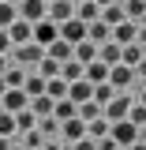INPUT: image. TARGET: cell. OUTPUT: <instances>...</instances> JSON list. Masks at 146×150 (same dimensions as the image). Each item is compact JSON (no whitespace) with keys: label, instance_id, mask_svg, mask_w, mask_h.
Returning a JSON list of instances; mask_svg holds the SVG:
<instances>
[{"label":"cell","instance_id":"cell-1","mask_svg":"<svg viewBox=\"0 0 146 150\" xmlns=\"http://www.w3.org/2000/svg\"><path fill=\"white\" fill-rule=\"evenodd\" d=\"M8 53H11V64H19V68H34L37 60L45 56V49H41L37 41H23V45H11Z\"/></svg>","mask_w":146,"mask_h":150},{"label":"cell","instance_id":"cell-2","mask_svg":"<svg viewBox=\"0 0 146 150\" xmlns=\"http://www.w3.org/2000/svg\"><path fill=\"white\" fill-rule=\"evenodd\" d=\"M128 109H131V98H128V94H120V90H116V94L109 98V101L101 105V116H105V120L112 124V120H124V116H128Z\"/></svg>","mask_w":146,"mask_h":150},{"label":"cell","instance_id":"cell-3","mask_svg":"<svg viewBox=\"0 0 146 150\" xmlns=\"http://www.w3.org/2000/svg\"><path fill=\"white\" fill-rule=\"evenodd\" d=\"M56 38H60V26H56L53 19H37L34 26H30V41H37L41 49H45L49 41H56Z\"/></svg>","mask_w":146,"mask_h":150},{"label":"cell","instance_id":"cell-4","mask_svg":"<svg viewBox=\"0 0 146 150\" xmlns=\"http://www.w3.org/2000/svg\"><path fill=\"white\" fill-rule=\"evenodd\" d=\"M60 38H64V41H68V45H75V41H83V38H86V23H83V19H64V23H60Z\"/></svg>","mask_w":146,"mask_h":150},{"label":"cell","instance_id":"cell-5","mask_svg":"<svg viewBox=\"0 0 146 150\" xmlns=\"http://www.w3.org/2000/svg\"><path fill=\"white\" fill-rule=\"evenodd\" d=\"M71 15H75V8L68 0H45V19H53L56 26H60L64 19H71Z\"/></svg>","mask_w":146,"mask_h":150},{"label":"cell","instance_id":"cell-6","mask_svg":"<svg viewBox=\"0 0 146 150\" xmlns=\"http://www.w3.org/2000/svg\"><path fill=\"white\" fill-rule=\"evenodd\" d=\"M19 19H26V23H37V19H45V0H19L15 4Z\"/></svg>","mask_w":146,"mask_h":150},{"label":"cell","instance_id":"cell-7","mask_svg":"<svg viewBox=\"0 0 146 150\" xmlns=\"http://www.w3.org/2000/svg\"><path fill=\"white\" fill-rule=\"evenodd\" d=\"M109 83H112V90H128L131 83H135V71H131L128 64H112L109 68Z\"/></svg>","mask_w":146,"mask_h":150},{"label":"cell","instance_id":"cell-8","mask_svg":"<svg viewBox=\"0 0 146 150\" xmlns=\"http://www.w3.org/2000/svg\"><path fill=\"white\" fill-rule=\"evenodd\" d=\"M83 135H86V120H79V116H68V120H60V139L75 143V139H83Z\"/></svg>","mask_w":146,"mask_h":150},{"label":"cell","instance_id":"cell-9","mask_svg":"<svg viewBox=\"0 0 146 150\" xmlns=\"http://www.w3.org/2000/svg\"><path fill=\"white\" fill-rule=\"evenodd\" d=\"M135 30H139V23H135V19H124V23L112 26V41H116V45H131V41H135Z\"/></svg>","mask_w":146,"mask_h":150},{"label":"cell","instance_id":"cell-10","mask_svg":"<svg viewBox=\"0 0 146 150\" xmlns=\"http://www.w3.org/2000/svg\"><path fill=\"white\" fill-rule=\"evenodd\" d=\"M30 26H34V23H26V19H19V15H15V23H11V26H4V30H8V41H11V45L30 41Z\"/></svg>","mask_w":146,"mask_h":150},{"label":"cell","instance_id":"cell-11","mask_svg":"<svg viewBox=\"0 0 146 150\" xmlns=\"http://www.w3.org/2000/svg\"><path fill=\"white\" fill-rule=\"evenodd\" d=\"M109 38H112V26H109V23H101V19L86 23V41H94V45H105Z\"/></svg>","mask_w":146,"mask_h":150},{"label":"cell","instance_id":"cell-12","mask_svg":"<svg viewBox=\"0 0 146 150\" xmlns=\"http://www.w3.org/2000/svg\"><path fill=\"white\" fill-rule=\"evenodd\" d=\"M90 94H94V83H90V79H71V83H68V101H75V105L86 101Z\"/></svg>","mask_w":146,"mask_h":150},{"label":"cell","instance_id":"cell-13","mask_svg":"<svg viewBox=\"0 0 146 150\" xmlns=\"http://www.w3.org/2000/svg\"><path fill=\"white\" fill-rule=\"evenodd\" d=\"M120 53H124V45H116L112 38L105 41V45H97V60H101V64H109V68H112V64H120Z\"/></svg>","mask_w":146,"mask_h":150},{"label":"cell","instance_id":"cell-14","mask_svg":"<svg viewBox=\"0 0 146 150\" xmlns=\"http://www.w3.org/2000/svg\"><path fill=\"white\" fill-rule=\"evenodd\" d=\"M71 56L79 60V64H90V60H97V45L83 38V41H75V45H71Z\"/></svg>","mask_w":146,"mask_h":150},{"label":"cell","instance_id":"cell-15","mask_svg":"<svg viewBox=\"0 0 146 150\" xmlns=\"http://www.w3.org/2000/svg\"><path fill=\"white\" fill-rule=\"evenodd\" d=\"M83 79H90V83H105V79H109V64H101V60L83 64Z\"/></svg>","mask_w":146,"mask_h":150},{"label":"cell","instance_id":"cell-16","mask_svg":"<svg viewBox=\"0 0 146 150\" xmlns=\"http://www.w3.org/2000/svg\"><path fill=\"white\" fill-rule=\"evenodd\" d=\"M34 128L41 131L45 139H60V120H56L53 112H49V116H37V124H34Z\"/></svg>","mask_w":146,"mask_h":150},{"label":"cell","instance_id":"cell-17","mask_svg":"<svg viewBox=\"0 0 146 150\" xmlns=\"http://www.w3.org/2000/svg\"><path fill=\"white\" fill-rule=\"evenodd\" d=\"M60 79H68V83H71V79H83V64H79V60H75V56H68V60H60Z\"/></svg>","mask_w":146,"mask_h":150},{"label":"cell","instance_id":"cell-18","mask_svg":"<svg viewBox=\"0 0 146 150\" xmlns=\"http://www.w3.org/2000/svg\"><path fill=\"white\" fill-rule=\"evenodd\" d=\"M4 83H8V90H11V86H23V79H26V68H19V64H11V60H8V68H4Z\"/></svg>","mask_w":146,"mask_h":150},{"label":"cell","instance_id":"cell-19","mask_svg":"<svg viewBox=\"0 0 146 150\" xmlns=\"http://www.w3.org/2000/svg\"><path fill=\"white\" fill-rule=\"evenodd\" d=\"M45 94H49L53 101H60V98H68V79H60V75H53V79H45Z\"/></svg>","mask_w":146,"mask_h":150},{"label":"cell","instance_id":"cell-20","mask_svg":"<svg viewBox=\"0 0 146 150\" xmlns=\"http://www.w3.org/2000/svg\"><path fill=\"white\" fill-rule=\"evenodd\" d=\"M97 19H101V23H109V26H116V23H124L128 15H124V8L112 0V4H105V8H101V15H97Z\"/></svg>","mask_w":146,"mask_h":150},{"label":"cell","instance_id":"cell-21","mask_svg":"<svg viewBox=\"0 0 146 150\" xmlns=\"http://www.w3.org/2000/svg\"><path fill=\"white\" fill-rule=\"evenodd\" d=\"M146 56V49L139 45V41H131V45H124V53H120V64H128V68H135L139 60Z\"/></svg>","mask_w":146,"mask_h":150},{"label":"cell","instance_id":"cell-22","mask_svg":"<svg viewBox=\"0 0 146 150\" xmlns=\"http://www.w3.org/2000/svg\"><path fill=\"white\" fill-rule=\"evenodd\" d=\"M97 15H101V8H97L94 0H83V4H75V19H83V23H94Z\"/></svg>","mask_w":146,"mask_h":150},{"label":"cell","instance_id":"cell-23","mask_svg":"<svg viewBox=\"0 0 146 150\" xmlns=\"http://www.w3.org/2000/svg\"><path fill=\"white\" fill-rule=\"evenodd\" d=\"M45 56H53V60H68V56H71V45H68L64 38H56V41L45 45Z\"/></svg>","mask_w":146,"mask_h":150},{"label":"cell","instance_id":"cell-24","mask_svg":"<svg viewBox=\"0 0 146 150\" xmlns=\"http://www.w3.org/2000/svg\"><path fill=\"white\" fill-rule=\"evenodd\" d=\"M11 116H15V135H19V131H30V128L37 124V116L30 112V105H26V109H19V112H11Z\"/></svg>","mask_w":146,"mask_h":150},{"label":"cell","instance_id":"cell-25","mask_svg":"<svg viewBox=\"0 0 146 150\" xmlns=\"http://www.w3.org/2000/svg\"><path fill=\"white\" fill-rule=\"evenodd\" d=\"M86 135H90V139H105V135H109V120H105V116L86 120Z\"/></svg>","mask_w":146,"mask_h":150},{"label":"cell","instance_id":"cell-26","mask_svg":"<svg viewBox=\"0 0 146 150\" xmlns=\"http://www.w3.org/2000/svg\"><path fill=\"white\" fill-rule=\"evenodd\" d=\"M19 143H23L26 150H37L41 143H45V135H41L37 128H30V131H19Z\"/></svg>","mask_w":146,"mask_h":150},{"label":"cell","instance_id":"cell-27","mask_svg":"<svg viewBox=\"0 0 146 150\" xmlns=\"http://www.w3.org/2000/svg\"><path fill=\"white\" fill-rule=\"evenodd\" d=\"M23 90H26V98L45 94V79H41V75H26V79H23Z\"/></svg>","mask_w":146,"mask_h":150},{"label":"cell","instance_id":"cell-28","mask_svg":"<svg viewBox=\"0 0 146 150\" xmlns=\"http://www.w3.org/2000/svg\"><path fill=\"white\" fill-rule=\"evenodd\" d=\"M112 94H116V90H112V83L105 79V83H94V94H90V98L97 101V105H105V101H109Z\"/></svg>","mask_w":146,"mask_h":150},{"label":"cell","instance_id":"cell-29","mask_svg":"<svg viewBox=\"0 0 146 150\" xmlns=\"http://www.w3.org/2000/svg\"><path fill=\"white\" fill-rule=\"evenodd\" d=\"M120 8H124V15H128V19H135V23L146 15V0H128V4H120Z\"/></svg>","mask_w":146,"mask_h":150},{"label":"cell","instance_id":"cell-30","mask_svg":"<svg viewBox=\"0 0 146 150\" xmlns=\"http://www.w3.org/2000/svg\"><path fill=\"white\" fill-rule=\"evenodd\" d=\"M53 116H56V120H68V116H75V101H68V98L53 101Z\"/></svg>","mask_w":146,"mask_h":150},{"label":"cell","instance_id":"cell-31","mask_svg":"<svg viewBox=\"0 0 146 150\" xmlns=\"http://www.w3.org/2000/svg\"><path fill=\"white\" fill-rule=\"evenodd\" d=\"M15 4H4V0H0V30H4V26H11V23H15Z\"/></svg>","mask_w":146,"mask_h":150},{"label":"cell","instance_id":"cell-32","mask_svg":"<svg viewBox=\"0 0 146 150\" xmlns=\"http://www.w3.org/2000/svg\"><path fill=\"white\" fill-rule=\"evenodd\" d=\"M128 120L139 128V124H146V105H139V101H131V109H128Z\"/></svg>","mask_w":146,"mask_h":150},{"label":"cell","instance_id":"cell-33","mask_svg":"<svg viewBox=\"0 0 146 150\" xmlns=\"http://www.w3.org/2000/svg\"><path fill=\"white\" fill-rule=\"evenodd\" d=\"M0 135H15V116L8 109H0Z\"/></svg>","mask_w":146,"mask_h":150},{"label":"cell","instance_id":"cell-34","mask_svg":"<svg viewBox=\"0 0 146 150\" xmlns=\"http://www.w3.org/2000/svg\"><path fill=\"white\" fill-rule=\"evenodd\" d=\"M71 150H97V143H94L90 135H83V139H75V143H71Z\"/></svg>","mask_w":146,"mask_h":150},{"label":"cell","instance_id":"cell-35","mask_svg":"<svg viewBox=\"0 0 146 150\" xmlns=\"http://www.w3.org/2000/svg\"><path fill=\"white\" fill-rule=\"evenodd\" d=\"M131 71H135V79H146V56L139 60V64H135V68H131Z\"/></svg>","mask_w":146,"mask_h":150},{"label":"cell","instance_id":"cell-36","mask_svg":"<svg viewBox=\"0 0 146 150\" xmlns=\"http://www.w3.org/2000/svg\"><path fill=\"white\" fill-rule=\"evenodd\" d=\"M41 150H64V143H60V139H45V143H41Z\"/></svg>","mask_w":146,"mask_h":150},{"label":"cell","instance_id":"cell-37","mask_svg":"<svg viewBox=\"0 0 146 150\" xmlns=\"http://www.w3.org/2000/svg\"><path fill=\"white\" fill-rule=\"evenodd\" d=\"M135 41H139V45L146 49V23H139V30H135Z\"/></svg>","mask_w":146,"mask_h":150},{"label":"cell","instance_id":"cell-38","mask_svg":"<svg viewBox=\"0 0 146 150\" xmlns=\"http://www.w3.org/2000/svg\"><path fill=\"white\" fill-rule=\"evenodd\" d=\"M11 49V41H8V30H0V53H8Z\"/></svg>","mask_w":146,"mask_h":150},{"label":"cell","instance_id":"cell-39","mask_svg":"<svg viewBox=\"0 0 146 150\" xmlns=\"http://www.w3.org/2000/svg\"><path fill=\"white\" fill-rule=\"evenodd\" d=\"M11 139H15V135H0V150H8V146H11Z\"/></svg>","mask_w":146,"mask_h":150},{"label":"cell","instance_id":"cell-40","mask_svg":"<svg viewBox=\"0 0 146 150\" xmlns=\"http://www.w3.org/2000/svg\"><path fill=\"white\" fill-rule=\"evenodd\" d=\"M139 143H146V124H139Z\"/></svg>","mask_w":146,"mask_h":150},{"label":"cell","instance_id":"cell-41","mask_svg":"<svg viewBox=\"0 0 146 150\" xmlns=\"http://www.w3.org/2000/svg\"><path fill=\"white\" fill-rule=\"evenodd\" d=\"M128 150H146V143H139V139H135V143H131Z\"/></svg>","mask_w":146,"mask_h":150},{"label":"cell","instance_id":"cell-42","mask_svg":"<svg viewBox=\"0 0 146 150\" xmlns=\"http://www.w3.org/2000/svg\"><path fill=\"white\" fill-rule=\"evenodd\" d=\"M4 68H8V53H0V71H4Z\"/></svg>","mask_w":146,"mask_h":150},{"label":"cell","instance_id":"cell-43","mask_svg":"<svg viewBox=\"0 0 146 150\" xmlns=\"http://www.w3.org/2000/svg\"><path fill=\"white\" fill-rule=\"evenodd\" d=\"M139 105H146V86H142V90H139Z\"/></svg>","mask_w":146,"mask_h":150},{"label":"cell","instance_id":"cell-44","mask_svg":"<svg viewBox=\"0 0 146 150\" xmlns=\"http://www.w3.org/2000/svg\"><path fill=\"white\" fill-rule=\"evenodd\" d=\"M94 4H97V8H105V4H112V0H94Z\"/></svg>","mask_w":146,"mask_h":150},{"label":"cell","instance_id":"cell-45","mask_svg":"<svg viewBox=\"0 0 146 150\" xmlns=\"http://www.w3.org/2000/svg\"><path fill=\"white\" fill-rule=\"evenodd\" d=\"M68 4H71V8H75V4H83V0H68Z\"/></svg>","mask_w":146,"mask_h":150},{"label":"cell","instance_id":"cell-46","mask_svg":"<svg viewBox=\"0 0 146 150\" xmlns=\"http://www.w3.org/2000/svg\"><path fill=\"white\" fill-rule=\"evenodd\" d=\"M4 4H19V0H4Z\"/></svg>","mask_w":146,"mask_h":150},{"label":"cell","instance_id":"cell-47","mask_svg":"<svg viewBox=\"0 0 146 150\" xmlns=\"http://www.w3.org/2000/svg\"><path fill=\"white\" fill-rule=\"evenodd\" d=\"M112 150H128V146H112Z\"/></svg>","mask_w":146,"mask_h":150},{"label":"cell","instance_id":"cell-48","mask_svg":"<svg viewBox=\"0 0 146 150\" xmlns=\"http://www.w3.org/2000/svg\"><path fill=\"white\" fill-rule=\"evenodd\" d=\"M139 23H146V15H142V19H139Z\"/></svg>","mask_w":146,"mask_h":150}]
</instances>
